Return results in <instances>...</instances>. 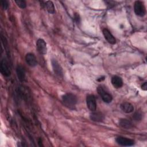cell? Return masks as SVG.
Returning a JSON list of instances; mask_svg holds the SVG:
<instances>
[{"mask_svg": "<svg viewBox=\"0 0 147 147\" xmlns=\"http://www.w3.org/2000/svg\"><path fill=\"white\" fill-rule=\"evenodd\" d=\"M45 6L47 9V10L50 14H55V9L53 2L51 1H47L45 2Z\"/></svg>", "mask_w": 147, "mask_h": 147, "instance_id": "obj_16", "label": "cell"}, {"mask_svg": "<svg viewBox=\"0 0 147 147\" xmlns=\"http://www.w3.org/2000/svg\"><path fill=\"white\" fill-rule=\"evenodd\" d=\"M121 110L126 113H131L134 110V107L132 104L129 102H125L121 105Z\"/></svg>", "mask_w": 147, "mask_h": 147, "instance_id": "obj_14", "label": "cell"}, {"mask_svg": "<svg viewBox=\"0 0 147 147\" xmlns=\"http://www.w3.org/2000/svg\"><path fill=\"white\" fill-rule=\"evenodd\" d=\"M97 92L102 98V99L107 103H110L113 100L112 95L109 93L102 86H99L97 88Z\"/></svg>", "mask_w": 147, "mask_h": 147, "instance_id": "obj_2", "label": "cell"}, {"mask_svg": "<svg viewBox=\"0 0 147 147\" xmlns=\"http://www.w3.org/2000/svg\"><path fill=\"white\" fill-rule=\"evenodd\" d=\"M133 117L134 119V120L139 121V120H141L142 118V114L140 112H136L134 114Z\"/></svg>", "mask_w": 147, "mask_h": 147, "instance_id": "obj_19", "label": "cell"}, {"mask_svg": "<svg viewBox=\"0 0 147 147\" xmlns=\"http://www.w3.org/2000/svg\"><path fill=\"white\" fill-rule=\"evenodd\" d=\"M116 142L119 145L123 146H133L134 144V141L133 140L122 136L118 137L116 138Z\"/></svg>", "mask_w": 147, "mask_h": 147, "instance_id": "obj_5", "label": "cell"}, {"mask_svg": "<svg viewBox=\"0 0 147 147\" xmlns=\"http://www.w3.org/2000/svg\"><path fill=\"white\" fill-rule=\"evenodd\" d=\"M0 71L1 74L4 76H9L11 74L10 70L9 69L8 63L6 61V60L3 58L2 59L1 61V65H0Z\"/></svg>", "mask_w": 147, "mask_h": 147, "instance_id": "obj_7", "label": "cell"}, {"mask_svg": "<svg viewBox=\"0 0 147 147\" xmlns=\"http://www.w3.org/2000/svg\"><path fill=\"white\" fill-rule=\"evenodd\" d=\"M36 48L41 55H45L47 52V47L45 41L42 38H38L36 41Z\"/></svg>", "mask_w": 147, "mask_h": 147, "instance_id": "obj_6", "label": "cell"}, {"mask_svg": "<svg viewBox=\"0 0 147 147\" xmlns=\"http://www.w3.org/2000/svg\"><path fill=\"white\" fill-rule=\"evenodd\" d=\"M16 74L18 80L21 82H23L25 78V70L22 65L19 64L17 66Z\"/></svg>", "mask_w": 147, "mask_h": 147, "instance_id": "obj_12", "label": "cell"}, {"mask_svg": "<svg viewBox=\"0 0 147 147\" xmlns=\"http://www.w3.org/2000/svg\"><path fill=\"white\" fill-rule=\"evenodd\" d=\"M1 5L4 10H6L9 6V2L6 0L1 1Z\"/></svg>", "mask_w": 147, "mask_h": 147, "instance_id": "obj_18", "label": "cell"}, {"mask_svg": "<svg viewBox=\"0 0 147 147\" xmlns=\"http://www.w3.org/2000/svg\"><path fill=\"white\" fill-rule=\"evenodd\" d=\"M102 32L105 39L108 41V42H109L111 44H115L116 40L109 30H108L106 28H105L102 30Z\"/></svg>", "mask_w": 147, "mask_h": 147, "instance_id": "obj_10", "label": "cell"}, {"mask_svg": "<svg viewBox=\"0 0 147 147\" xmlns=\"http://www.w3.org/2000/svg\"><path fill=\"white\" fill-rule=\"evenodd\" d=\"M74 19H75V20L76 21V22L77 23H79L80 22V17H79V14L78 13H75L74 14Z\"/></svg>", "mask_w": 147, "mask_h": 147, "instance_id": "obj_20", "label": "cell"}, {"mask_svg": "<svg viewBox=\"0 0 147 147\" xmlns=\"http://www.w3.org/2000/svg\"><path fill=\"white\" fill-rule=\"evenodd\" d=\"M86 104L88 109L94 111L96 109V102L95 96L93 95H88L86 97Z\"/></svg>", "mask_w": 147, "mask_h": 147, "instance_id": "obj_4", "label": "cell"}, {"mask_svg": "<svg viewBox=\"0 0 147 147\" xmlns=\"http://www.w3.org/2000/svg\"><path fill=\"white\" fill-rule=\"evenodd\" d=\"M51 64H52V67L54 73L56 75H57L60 77H63V69H62L61 65L58 63V61L55 59H52Z\"/></svg>", "mask_w": 147, "mask_h": 147, "instance_id": "obj_8", "label": "cell"}, {"mask_svg": "<svg viewBox=\"0 0 147 147\" xmlns=\"http://www.w3.org/2000/svg\"><path fill=\"white\" fill-rule=\"evenodd\" d=\"M111 82L113 87L115 88H119L123 86V80L118 76H114L111 78Z\"/></svg>", "mask_w": 147, "mask_h": 147, "instance_id": "obj_13", "label": "cell"}, {"mask_svg": "<svg viewBox=\"0 0 147 147\" xmlns=\"http://www.w3.org/2000/svg\"><path fill=\"white\" fill-rule=\"evenodd\" d=\"M25 61L28 65L32 67H36L37 64V61L33 53H28L25 56Z\"/></svg>", "mask_w": 147, "mask_h": 147, "instance_id": "obj_9", "label": "cell"}, {"mask_svg": "<svg viewBox=\"0 0 147 147\" xmlns=\"http://www.w3.org/2000/svg\"><path fill=\"white\" fill-rule=\"evenodd\" d=\"M141 88L144 91H146L147 90V82H145L142 84Z\"/></svg>", "mask_w": 147, "mask_h": 147, "instance_id": "obj_21", "label": "cell"}, {"mask_svg": "<svg viewBox=\"0 0 147 147\" xmlns=\"http://www.w3.org/2000/svg\"><path fill=\"white\" fill-rule=\"evenodd\" d=\"M62 100L65 105L71 108L76 105L77 103V98L72 93H67L62 96Z\"/></svg>", "mask_w": 147, "mask_h": 147, "instance_id": "obj_1", "label": "cell"}, {"mask_svg": "<svg viewBox=\"0 0 147 147\" xmlns=\"http://www.w3.org/2000/svg\"><path fill=\"white\" fill-rule=\"evenodd\" d=\"M134 11L136 15L143 17L146 14V9L144 3L140 1H136L134 4Z\"/></svg>", "mask_w": 147, "mask_h": 147, "instance_id": "obj_3", "label": "cell"}, {"mask_svg": "<svg viewBox=\"0 0 147 147\" xmlns=\"http://www.w3.org/2000/svg\"><path fill=\"white\" fill-rule=\"evenodd\" d=\"M119 124L122 128L126 129H131L133 127L132 122L127 119H121L119 122Z\"/></svg>", "mask_w": 147, "mask_h": 147, "instance_id": "obj_15", "label": "cell"}, {"mask_svg": "<svg viewBox=\"0 0 147 147\" xmlns=\"http://www.w3.org/2000/svg\"><path fill=\"white\" fill-rule=\"evenodd\" d=\"M90 119L95 122H100L103 121L105 117L103 114L98 111H92V113L90 115Z\"/></svg>", "mask_w": 147, "mask_h": 147, "instance_id": "obj_11", "label": "cell"}, {"mask_svg": "<svg viewBox=\"0 0 147 147\" xmlns=\"http://www.w3.org/2000/svg\"><path fill=\"white\" fill-rule=\"evenodd\" d=\"M15 2L17 6L21 9H25L26 7V3L24 0H16Z\"/></svg>", "mask_w": 147, "mask_h": 147, "instance_id": "obj_17", "label": "cell"}]
</instances>
